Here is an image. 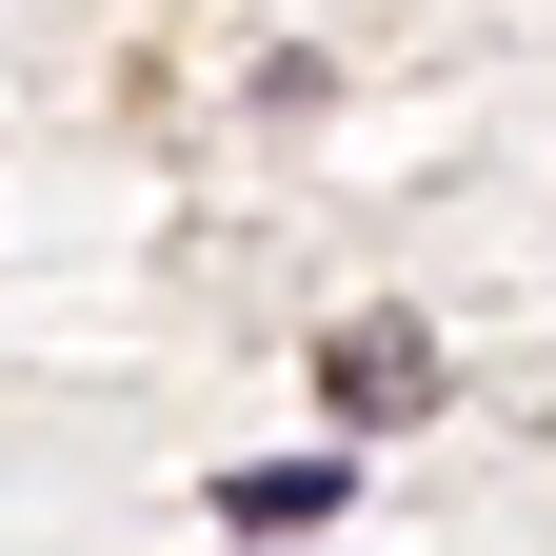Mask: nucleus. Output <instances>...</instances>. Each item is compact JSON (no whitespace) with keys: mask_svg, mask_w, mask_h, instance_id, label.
Returning a JSON list of instances; mask_svg holds the SVG:
<instances>
[{"mask_svg":"<svg viewBox=\"0 0 556 556\" xmlns=\"http://www.w3.org/2000/svg\"><path fill=\"white\" fill-rule=\"evenodd\" d=\"M338 497H358V457H239L219 477V536H318Z\"/></svg>","mask_w":556,"mask_h":556,"instance_id":"obj_2","label":"nucleus"},{"mask_svg":"<svg viewBox=\"0 0 556 556\" xmlns=\"http://www.w3.org/2000/svg\"><path fill=\"white\" fill-rule=\"evenodd\" d=\"M318 417L338 438H417V417H438V338L417 318H338L318 338Z\"/></svg>","mask_w":556,"mask_h":556,"instance_id":"obj_1","label":"nucleus"}]
</instances>
